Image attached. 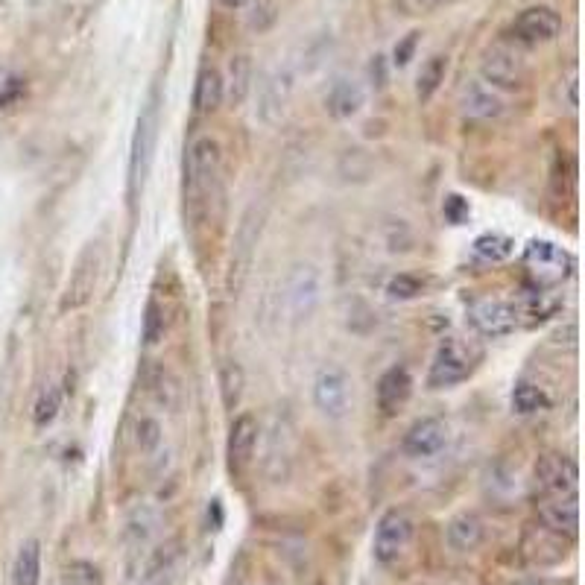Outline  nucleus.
Instances as JSON below:
<instances>
[{
    "label": "nucleus",
    "instance_id": "obj_1",
    "mask_svg": "<svg viewBox=\"0 0 585 585\" xmlns=\"http://www.w3.org/2000/svg\"><path fill=\"white\" fill-rule=\"evenodd\" d=\"M220 164H223L220 144L208 135L196 138L185 158V199L194 214L208 208V199L220 179Z\"/></svg>",
    "mask_w": 585,
    "mask_h": 585
},
{
    "label": "nucleus",
    "instance_id": "obj_2",
    "mask_svg": "<svg viewBox=\"0 0 585 585\" xmlns=\"http://www.w3.org/2000/svg\"><path fill=\"white\" fill-rule=\"evenodd\" d=\"M158 144V97L153 94L147 100V106L141 109L138 123H135V135H132V150H129V199L144 191L153 158H156Z\"/></svg>",
    "mask_w": 585,
    "mask_h": 585
},
{
    "label": "nucleus",
    "instance_id": "obj_3",
    "mask_svg": "<svg viewBox=\"0 0 585 585\" xmlns=\"http://www.w3.org/2000/svg\"><path fill=\"white\" fill-rule=\"evenodd\" d=\"M100 273H103V246L100 243H88L82 252H79L77 264L71 270V278L62 290V299H59V311H82L94 293H97V284H100Z\"/></svg>",
    "mask_w": 585,
    "mask_h": 585
},
{
    "label": "nucleus",
    "instance_id": "obj_4",
    "mask_svg": "<svg viewBox=\"0 0 585 585\" xmlns=\"http://www.w3.org/2000/svg\"><path fill=\"white\" fill-rule=\"evenodd\" d=\"M413 536H416V521H413V515L401 507L387 509V512L381 515V521H378V527H375V539H372V553H375V559H378L381 565H395V562L407 553Z\"/></svg>",
    "mask_w": 585,
    "mask_h": 585
},
{
    "label": "nucleus",
    "instance_id": "obj_5",
    "mask_svg": "<svg viewBox=\"0 0 585 585\" xmlns=\"http://www.w3.org/2000/svg\"><path fill=\"white\" fill-rule=\"evenodd\" d=\"M480 77L489 88H521V82L527 77V59L524 53L515 47V44H507V41H498L492 44L483 59H480Z\"/></svg>",
    "mask_w": 585,
    "mask_h": 585
},
{
    "label": "nucleus",
    "instance_id": "obj_6",
    "mask_svg": "<svg viewBox=\"0 0 585 585\" xmlns=\"http://www.w3.org/2000/svg\"><path fill=\"white\" fill-rule=\"evenodd\" d=\"M313 404L328 419H343L351 410V378L340 366H322L313 378Z\"/></svg>",
    "mask_w": 585,
    "mask_h": 585
},
{
    "label": "nucleus",
    "instance_id": "obj_7",
    "mask_svg": "<svg viewBox=\"0 0 585 585\" xmlns=\"http://www.w3.org/2000/svg\"><path fill=\"white\" fill-rule=\"evenodd\" d=\"M468 375H471V357H468L466 346L457 340H442L433 360H430L428 387L448 390V387L463 384Z\"/></svg>",
    "mask_w": 585,
    "mask_h": 585
},
{
    "label": "nucleus",
    "instance_id": "obj_8",
    "mask_svg": "<svg viewBox=\"0 0 585 585\" xmlns=\"http://www.w3.org/2000/svg\"><path fill=\"white\" fill-rule=\"evenodd\" d=\"M536 483L545 495L553 498H568V495H577V486H580V468L571 457L565 454H542L539 463H536Z\"/></svg>",
    "mask_w": 585,
    "mask_h": 585
},
{
    "label": "nucleus",
    "instance_id": "obj_9",
    "mask_svg": "<svg viewBox=\"0 0 585 585\" xmlns=\"http://www.w3.org/2000/svg\"><path fill=\"white\" fill-rule=\"evenodd\" d=\"M468 322L474 325L477 334L498 340V337H509L518 328V311L507 299H480L468 308Z\"/></svg>",
    "mask_w": 585,
    "mask_h": 585
},
{
    "label": "nucleus",
    "instance_id": "obj_10",
    "mask_svg": "<svg viewBox=\"0 0 585 585\" xmlns=\"http://www.w3.org/2000/svg\"><path fill=\"white\" fill-rule=\"evenodd\" d=\"M524 261L527 267H533V273L539 275L542 284H556L574 270V258L550 240H530L524 249Z\"/></svg>",
    "mask_w": 585,
    "mask_h": 585
},
{
    "label": "nucleus",
    "instance_id": "obj_11",
    "mask_svg": "<svg viewBox=\"0 0 585 585\" xmlns=\"http://www.w3.org/2000/svg\"><path fill=\"white\" fill-rule=\"evenodd\" d=\"M562 33V18L550 6H530L512 21V39L521 44H545Z\"/></svg>",
    "mask_w": 585,
    "mask_h": 585
},
{
    "label": "nucleus",
    "instance_id": "obj_12",
    "mask_svg": "<svg viewBox=\"0 0 585 585\" xmlns=\"http://www.w3.org/2000/svg\"><path fill=\"white\" fill-rule=\"evenodd\" d=\"M539 521L542 527L556 533V536H568V539H577L580 536V504H577V495H568V498H553L545 495L539 501Z\"/></svg>",
    "mask_w": 585,
    "mask_h": 585
},
{
    "label": "nucleus",
    "instance_id": "obj_13",
    "mask_svg": "<svg viewBox=\"0 0 585 585\" xmlns=\"http://www.w3.org/2000/svg\"><path fill=\"white\" fill-rule=\"evenodd\" d=\"M448 445V425L442 419H419L413 428L404 433V454L413 457V460H428V457H436L442 448Z\"/></svg>",
    "mask_w": 585,
    "mask_h": 585
},
{
    "label": "nucleus",
    "instance_id": "obj_14",
    "mask_svg": "<svg viewBox=\"0 0 585 585\" xmlns=\"http://www.w3.org/2000/svg\"><path fill=\"white\" fill-rule=\"evenodd\" d=\"M284 302L293 319H308L319 305V275L313 273L311 267H296L293 275L287 278Z\"/></svg>",
    "mask_w": 585,
    "mask_h": 585
},
{
    "label": "nucleus",
    "instance_id": "obj_15",
    "mask_svg": "<svg viewBox=\"0 0 585 585\" xmlns=\"http://www.w3.org/2000/svg\"><path fill=\"white\" fill-rule=\"evenodd\" d=\"M258 234H261V217L255 220V208L243 217L237 237H234V255H232V275H229V290L232 296L243 287V278L249 273V264H252V249L258 243Z\"/></svg>",
    "mask_w": 585,
    "mask_h": 585
},
{
    "label": "nucleus",
    "instance_id": "obj_16",
    "mask_svg": "<svg viewBox=\"0 0 585 585\" xmlns=\"http://www.w3.org/2000/svg\"><path fill=\"white\" fill-rule=\"evenodd\" d=\"M460 112L471 117V120H492V117H501L504 100L495 94V88H489L486 82L474 79L460 91Z\"/></svg>",
    "mask_w": 585,
    "mask_h": 585
},
{
    "label": "nucleus",
    "instance_id": "obj_17",
    "mask_svg": "<svg viewBox=\"0 0 585 585\" xmlns=\"http://www.w3.org/2000/svg\"><path fill=\"white\" fill-rule=\"evenodd\" d=\"M413 392V378L404 366H390L381 381H378V407L384 416H398V410L410 401Z\"/></svg>",
    "mask_w": 585,
    "mask_h": 585
},
{
    "label": "nucleus",
    "instance_id": "obj_18",
    "mask_svg": "<svg viewBox=\"0 0 585 585\" xmlns=\"http://www.w3.org/2000/svg\"><path fill=\"white\" fill-rule=\"evenodd\" d=\"M483 533H486V527H483V518L480 515H474V512H457L448 521V527H445V542H448V547L454 553H471V550L480 547Z\"/></svg>",
    "mask_w": 585,
    "mask_h": 585
},
{
    "label": "nucleus",
    "instance_id": "obj_19",
    "mask_svg": "<svg viewBox=\"0 0 585 585\" xmlns=\"http://www.w3.org/2000/svg\"><path fill=\"white\" fill-rule=\"evenodd\" d=\"M258 436H261V425L252 413H240L232 422L229 430V457L234 466H246L258 448Z\"/></svg>",
    "mask_w": 585,
    "mask_h": 585
},
{
    "label": "nucleus",
    "instance_id": "obj_20",
    "mask_svg": "<svg viewBox=\"0 0 585 585\" xmlns=\"http://www.w3.org/2000/svg\"><path fill=\"white\" fill-rule=\"evenodd\" d=\"M325 106H328V112L337 117V120H349L363 106V88L354 79H337L334 88L325 97Z\"/></svg>",
    "mask_w": 585,
    "mask_h": 585
},
{
    "label": "nucleus",
    "instance_id": "obj_21",
    "mask_svg": "<svg viewBox=\"0 0 585 585\" xmlns=\"http://www.w3.org/2000/svg\"><path fill=\"white\" fill-rule=\"evenodd\" d=\"M226 91H223V74L217 68H202L196 74L194 85V109L199 115H208V112H217V106L223 103Z\"/></svg>",
    "mask_w": 585,
    "mask_h": 585
},
{
    "label": "nucleus",
    "instance_id": "obj_22",
    "mask_svg": "<svg viewBox=\"0 0 585 585\" xmlns=\"http://www.w3.org/2000/svg\"><path fill=\"white\" fill-rule=\"evenodd\" d=\"M12 585H41V545L39 539L24 542L15 565H12Z\"/></svg>",
    "mask_w": 585,
    "mask_h": 585
},
{
    "label": "nucleus",
    "instance_id": "obj_23",
    "mask_svg": "<svg viewBox=\"0 0 585 585\" xmlns=\"http://www.w3.org/2000/svg\"><path fill=\"white\" fill-rule=\"evenodd\" d=\"M252 88V62L249 56H234L229 65V77L223 79V91L232 100V106H240Z\"/></svg>",
    "mask_w": 585,
    "mask_h": 585
},
{
    "label": "nucleus",
    "instance_id": "obj_24",
    "mask_svg": "<svg viewBox=\"0 0 585 585\" xmlns=\"http://www.w3.org/2000/svg\"><path fill=\"white\" fill-rule=\"evenodd\" d=\"M287 100H290V79L287 77H273L264 85V100H261V117L267 123H278L284 117L287 109Z\"/></svg>",
    "mask_w": 585,
    "mask_h": 585
},
{
    "label": "nucleus",
    "instance_id": "obj_25",
    "mask_svg": "<svg viewBox=\"0 0 585 585\" xmlns=\"http://www.w3.org/2000/svg\"><path fill=\"white\" fill-rule=\"evenodd\" d=\"M512 252H515V240L501 232H486L474 240V255L489 261V264L507 261V258H512Z\"/></svg>",
    "mask_w": 585,
    "mask_h": 585
},
{
    "label": "nucleus",
    "instance_id": "obj_26",
    "mask_svg": "<svg viewBox=\"0 0 585 585\" xmlns=\"http://www.w3.org/2000/svg\"><path fill=\"white\" fill-rule=\"evenodd\" d=\"M445 74H448V56H430L428 62L422 65L419 85H416V94H419L422 103H428L430 97L439 91V85L445 82Z\"/></svg>",
    "mask_w": 585,
    "mask_h": 585
},
{
    "label": "nucleus",
    "instance_id": "obj_27",
    "mask_svg": "<svg viewBox=\"0 0 585 585\" xmlns=\"http://www.w3.org/2000/svg\"><path fill=\"white\" fill-rule=\"evenodd\" d=\"M545 407L547 395L542 387H536V384H530V381L515 384V390H512V410H515L518 416H533V413H539V410H545Z\"/></svg>",
    "mask_w": 585,
    "mask_h": 585
},
{
    "label": "nucleus",
    "instance_id": "obj_28",
    "mask_svg": "<svg viewBox=\"0 0 585 585\" xmlns=\"http://www.w3.org/2000/svg\"><path fill=\"white\" fill-rule=\"evenodd\" d=\"M59 410H62V390H59V384H47L33 404V425L47 428L59 416Z\"/></svg>",
    "mask_w": 585,
    "mask_h": 585
},
{
    "label": "nucleus",
    "instance_id": "obj_29",
    "mask_svg": "<svg viewBox=\"0 0 585 585\" xmlns=\"http://www.w3.org/2000/svg\"><path fill=\"white\" fill-rule=\"evenodd\" d=\"M515 305V311H518V319L521 316H527V319H533V322H539V319H547L550 313L559 308V299H553V296H547V293H527V296H521L518 302H512Z\"/></svg>",
    "mask_w": 585,
    "mask_h": 585
},
{
    "label": "nucleus",
    "instance_id": "obj_30",
    "mask_svg": "<svg viewBox=\"0 0 585 585\" xmlns=\"http://www.w3.org/2000/svg\"><path fill=\"white\" fill-rule=\"evenodd\" d=\"M59 585H106L100 568L88 559H74L71 565H65Z\"/></svg>",
    "mask_w": 585,
    "mask_h": 585
},
{
    "label": "nucleus",
    "instance_id": "obj_31",
    "mask_svg": "<svg viewBox=\"0 0 585 585\" xmlns=\"http://www.w3.org/2000/svg\"><path fill=\"white\" fill-rule=\"evenodd\" d=\"M164 331H167V316H164V308L153 299L144 311V343L156 346L158 340L164 337Z\"/></svg>",
    "mask_w": 585,
    "mask_h": 585
},
{
    "label": "nucleus",
    "instance_id": "obj_32",
    "mask_svg": "<svg viewBox=\"0 0 585 585\" xmlns=\"http://www.w3.org/2000/svg\"><path fill=\"white\" fill-rule=\"evenodd\" d=\"M27 91L24 77H18L15 71H0V109H12Z\"/></svg>",
    "mask_w": 585,
    "mask_h": 585
},
{
    "label": "nucleus",
    "instance_id": "obj_33",
    "mask_svg": "<svg viewBox=\"0 0 585 585\" xmlns=\"http://www.w3.org/2000/svg\"><path fill=\"white\" fill-rule=\"evenodd\" d=\"M220 387H223V401L226 407H234L243 392V369L237 363H226L220 372Z\"/></svg>",
    "mask_w": 585,
    "mask_h": 585
},
{
    "label": "nucleus",
    "instance_id": "obj_34",
    "mask_svg": "<svg viewBox=\"0 0 585 585\" xmlns=\"http://www.w3.org/2000/svg\"><path fill=\"white\" fill-rule=\"evenodd\" d=\"M387 293H390V299H398V302L416 299L422 293V281L416 275H395V278H390V284H387Z\"/></svg>",
    "mask_w": 585,
    "mask_h": 585
},
{
    "label": "nucleus",
    "instance_id": "obj_35",
    "mask_svg": "<svg viewBox=\"0 0 585 585\" xmlns=\"http://www.w3.org/2000/svg\"><path fill=\"white\" fill-rule=\"evenodd\" d=\"M150 387L156 392L158 404H164V407H173V404H176V401L170 398V392L179 398V384L173 381V375H170L167 369H156V378L150 381Z\"/></svg>",
    "mask_w": 585,
    "mask_h": 585
},
{
    "label": "nucleus",
    "instance_id": "obj_36",
    "mask_svg": "<svg viewBox=\"0 0 585 585\" xmlns=\"http://www.w3.org/2000/svg\"><path fill=\"white\" fill-rule=\"evenodd\" d=\"M158 445H161V428H158V422H153V419H141V422H138V448H141L144 454H150V451H156Z\"/></svg>",
    "mask_w": 585,
    "mask_h": 585
},
{
    "label": "nucleus",
    "instance_id": "obj_37",
    "mask_svg": "<svg viewBox=\"0 0 585 585\" xmlns=\"http://www.w3.org/2000/svg\"><path fill=\"white\" fill-rule=\"evenodd\" d=\"M445 217H448L451 223H457V226H460V223L468 217V205L460 199V196H448V199H445Z\"/></svg>",
    "mask_w": 585,
    "mask_h": 585
},
{
    "label": "nucleus",
    "instance_id": "obj_38",
    "mask_svg": "<svg viewBox=\"0 0 585 585\" xmlns=\"http://www.w3.org/2000/svg\"><path fill=\"white\" fill-rule=\"evenodd\" d=\"M419 44V33H410L407 39L401 41L398 47H395V65H407L410 62V56H413V47Z\"/></svg>",
    "mask_w": 585,
    "mask_h": 585
},
{
    "label": "nucleus",
    "instance_id": "obj_39",
    "mask_svg": "<svg viewBox=\"0 0 585 585\" xmlns=\"http://www.w3.org/2000/svg\"><path fill=\"white\" fill-rule=\"evenodd\" d=\"M448 3H454V0H407V6L413 9V12H436V9H442V6H448Z\"/></svg>",
    "mask_w": 585,
    "mask_h": 585
},
{
    "label": "nucleus",
    "instance_id": "obj_40",
    "mask_svg": "<svg viewBox=\"0 0 585 585\" xmlns=\"http://www.w3.org/2000/svg\"><path fill=\"white\" fill-rule=\"evenodd\" d=\"M568 103H571V109H577V79L568 82Z\"/></svg>",
    "mask_w": 585,
    "mask_h": 585
},
{
    "label": "nucleus",
    "instance_id": "obj_41",
    "mask_svg": "<svg viewBox=\"0 0 585 585\" xmlns=\"http://www.w3.org/2000/svg\"><path fill=\"white\" fill-rule=\"evenodd\" d=\"M223 6H229V9H237V6H243L246 0H220Z\"/></svg>",
    "mask_w": 585,
    "mask_h": 585
},
{
    "label": "nucleus",
    "instance_id": "obj_42",
    "mask_svg": "<svg viewBox=\"0 0 585 585\" xmlns=\"http://www.w3.org/2000/svg\"><path fill=\"white\" fill-rule=\"evenodd\" d=\"M156 585H173V580H167V583H164V580H158Z\"/></svg>",
    "mask_w": 585,
    "mask_h": 585
}]
</instances>
